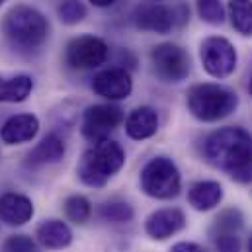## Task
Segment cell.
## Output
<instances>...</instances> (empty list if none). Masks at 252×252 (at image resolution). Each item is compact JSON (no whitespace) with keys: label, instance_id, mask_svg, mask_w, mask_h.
<instances>
[{"label":"cell","instance_id":"cell-25","mask_svg":"<svg viewBox=\"0 0 252 252\" xmlns=\"http://www.w3.org/2000/svg\"><path fill=\"white\" fill-rule=\"evenodd\" d=\"M86 6L80 2V0H64L59 4L57 8V16L63 24H68V26H74L78 22H82L86 18Z\"/></svg>","mask_w":252,"mask_h":252},{"label":"cell","instance_id":"cell-7","mask_svg":"<svg viewBox=\"0 0 252 252\" xmlns=\"http://www.w3.org/2000/svg\"><path fill=\"white\" fill-rule=\"evenodd\" d=\"M199 57L205 72L215 78H227L237 68V51L225 37H207L199 47Z\"/></svg>","mask_w":252,"mask_h":252},{"label":"cell","instance_id":"cell-24","mask_svg":"<svg viewBox=\"0 0 252 252\" xmlns=\"http://www.w3.org/2000/svg\"><path fill=\"white\" fill-rule=\"evenodd\" d=\"M197 14L211 26H219L225 22V8L221 0H197Z\"/></svg>","mask_w":252,"mask_h":252},{"label":"cell","instance_id":"cell-20","mask_svg":"<svg viewBox=\"0 0 252 252\" xmlns=\"http://www.w3.org/2000/svg\"><path fill=\"white\" fill-rule=\"evenodd\" d=\"M229 18L241 35H252V0H229Z\"/></svg>","mask_w":252,"mask_h":252},{"label":"cell","instance_id":"cell-33","mask_svg":"<svg viewBox=\"0 0 252 252\" xmlns=\"http://www.w3.org/2000/svg\"><path fill=\"white\" fill-rule=\"evenodd\" d=\"M151 2H160V0H151Z\"/></svg>","mask_w":252,"mask_h":252},{"label":"cell","instance_id":"cell-28","mask_svg":"<svg viewBox=\"0 0 252 252\" xmlns=\"http://www.w3.org/2000/svg\"><path fill=\"white\" fill-rule=\"evenodd\" d=\"M170 252H203V249L195 243H176Z\"/></svg>","mask_w":252,"mask_h":252},{"label":"cell","instance_id":"cell-14","mask_svg":"<svg viewBox=\"0 0 252 252\" xmlns=\"http://www.w3.org/2000/svg\"><path fill=\"white\" fill-rule=\"evenodd\" d=\"M39 131V120L33 114H16L4 122L0 139L6 145H22L35 139Z\"/></svg>","mask_w":252,"mask_h":252},{"label":"cell","instance_id":"cell-32","mask_svg":"<svg viewBox=\"0 0 252 252\" xmlns=\"http://www.w3.org/2000/svg\"><path fill=\"white\" fill-rule=\"evenodd\" d=\"M4 2H6V0H0V6H2V4H4Z\"/></svg>","mask_w":252,"mask_h":252},{"label":"cell","instance_id":"cell-16","mask_svg":"<svg viewBox=\"0 0 252 252\" xmlns=\"http://www.w3.org/2000/svg\"><path fill=\"white\" fill-rule=\"evenodd\" d=\"M157 129H158V116L149 106H141V108L133 110L126 120L127 135L135 141H143V139L153 137L157 133Z\"/></svg>","mask_w":252,"mask_h":252},{"label":"cell","instance_id":"cell-6","mask_svg":"<svg viewBox=\"0 0 252 252\" xmlns=\"http://www.w3.org/2000/svg\"><path fill=\"white\" fill-rule=\"evenodd\" d=\"M124 122V110L114 104H96L84 110L82 116V137L90 143L110 139V133Z\"/></svg>","mask_w":252,"mask_h":252},{"label":"cell","instance_id":"cell-18","mask_svg":"<svg viewBox=\"0 0 252 252\" xmlns=\"http://www.w3.org/2000/svg\"><path fill=\"white\" fill-rule=\"evenodd\" d=\"M223 199V186L213 180H201L195 182L188 191L189 205L197 211H209L217 207Z\"/></svg>","mask_w":252,"mask_h":252},{"label":"cell","instance_id":"cell-2","mask_svg":"<svg viewBox=\"0 0 252 252\" xmlns=\"http://www.w3.org/2000/svg\"><path fill=\"white\" fill-rule=\"evenodd\" d=\"M2 32L14 51L32 55L43 47L49 37L47 18L32 6H14L2 20Z\"/></svg>","mask_w":252,"mask_h":252},{"label":"cell","instance_id":"cell-11","mask_svg":"<svg viewBox=\"0 0 252 252\" xmlns=\"http://www.w3.org/2000/svg\"><path fill=\"white\" fill-rule=\"evenodd\" d=\"M92 90L106 100H126L133 90V80L127 68L114 66L98 72L92 78Z\"/></svg>","mask_w":252,"mask_h":252},{"label":"cell","instance_id":"cell-1","mask_svg":"<svg viewBox=\"0 0 252 252\" xmlns=\"http://www.w3.org/2000/svg\"><path fill=\"white\" fill-rule=\"evenodd\" d=\"M205 158L237 182H252V137L241 127H223L205 139Z\"/></svg>","mask_w":252,"mask_h":252},{"label":"cell","instance_id":"cell-19","mask_svg":"<svg viewBox=\"0 0 252 252\" xmlns=\"http://www.w3.org/2000/svg\"><path fill=\"white\" fill-rule=\"evenodd\" d=\"M33 90V80L28 74H18V76H0V102H10V104H20L28 100V96Z\"/></svg>","mask_w":252,"mask_h":252},{"label":"cell","instance_id":"cell-5","mask_svg":"<svg viewBox=\"0 0 252 252\" xmlns=\"http://www.w3.org/2000/svg\"><path fill=\"white\" fill-rule=\"evenodd\" d=\"M141 189L155 199H172L178 195L182 178L178 166L168 157H155L151 158L139 176Z\"/></svg>","mask_w":252,"mask_h":252},{"label":"cell","instance_id":"cell-10","mask_svg":"<svg viewBox=\"0 0 252 252\" xmlns=\"http://www.w3.org/2000/svg\"><path fill=\"white\" fill-rule=\"evenodd\" d=\"M133 24L139 30L155 32V33H168L176 28L174 8L158 4V2H143L133 10Z\"/></svg>","mask_w":252,"mask_h":252},{"label":"cell","instance_id":"cell-21","mask_svg":"<svg viewBox=\"0 0 252 252\" xmlns=\"http://www.w3.org/2000/svg\"><path fill=\"white\" fill-rule=\"evenodd\" d=\"M98 215L108 223H127L133 219V207L127 201L112 199V201H106L100 205Z\"/></svg>","mask_w":252,"mask_h":252},{"label":"cell","instance_id":"cell-8","mask_svg":"<svg viewBox=\"0 0 252 252\" xmlns=\"http://www.w3.org/2000/svg\"><path fill=\"white\" fill-rule=\"evenodd\" d=\"M151 61L162 82H182L189 74L188 53L174 43H160L153 47Z\"/></svg>","mask_w":252,"mask_h":252},{"label":"cell","instance_id":"cell-22","mask_svg":"<svg viewBox=\"0 0 252 252\" xmlns=\"http://www.w3.org/2000/svg\"><path fill=\"white\" fill-rule=\"evenodd\" d=\"M64 215L76 225H84L92 215V205L84 195H70L64 201Z\"/></svg>","mask_w":252,"mask_h":252},{"label":"cell","instance_id":"cell-26","mask_svg":"<svg viewBox=\"0 0 252 252\" xmlns=\"http://www.w3.org/2000/svg\"><path fill=\"white\" fill-rule=\"evenodd\" d=\"M2 252H37V245L28 235H12L4 241Z\"/></svg>","mask_w":252,"mask_h":252},{"label":"cell","instance_id":"cell-30","mask_svg":"<svg viewBox=\"0 0 252 252\" xmlns=\"http://www.w3.org/2000/svg\"><path fill=\"white\" fill-rule=\"evenodd\" d=\"M249 92H251V96H252V76H251V82H249Z\"/></svg>","mask_w":252,"mask_h":252},{"label":"cell","instance_id":"cell-27","mask_svg":"<svg viewBox=\"0 0 252 252\" xmlns=\"http://www.w3.org/2000/svg\"><path fill=\"white\" fill-rule=\"evenodd\" d=\"M215 247L217 252H239L241 241L237 235H215Z\"/></svg>","mask_w":252,"mask_h":252},{"label":"cell","instance_id":"cell-4","mask_svg":"<svg viewBox=\"0 0 252 252\" xmlns=\"http://www.w3.org/2000/svg\"><path fill=\"white\" fill-rule=\"evenodd\" d=\"M188 110L199 122H219L231 116L239 106V96L221 84L203 82L188 90Z\"/></svg>","mask_w":252,"mask_h":252},{"label":"cell","instance_id":"cell-29","mask_svg":"<svg viewBox=\"0 0 252 252\" xmlns=\"http://www.w3.org/2000/svg\"><path fill=\"white\" fill-rule=\"evenodd\" d=\"M118 0H90V4H94V6H98V8H108V6H112V4H116Z\"/></svg>","mask_w":252,"mask_h":252},{"label":"cell","instance_id":"cell-17","mask_svg":"<svg viewBox=\"0 0 252 252\" xmlns=\"http://www.w3.org/2000/svg\"><path fill=\"white\" fill-rule=\"evenodd\" d=\"M37 241L51 251L66 249L72 243V231L64 221L47 219L37 227Z\"/></svg>","mask_w":252,"mask_h":252},{"label":"cell","instance_id":"cell-12","mask_svg":"<svg viewBox=\"0 0 252 252\" xmlns=\"http://www.w3.org/2000/svg\"><path fill=\"white\" fill-rule=\"evenodd\" d=\"M186 223L184 213L178 207H164L153 211L145 221V231L155 241H166L176 235Z\"/></svg>","mask_w":252,"mask_h":252},{"label":"cell","instance_id":"cell-3","mask_svg":"<svg viewBox=\"0 0 252 252\" xmlns=\"http://www.w3.org/2000/svg\"><path fill=\"white\" fill-rule=\"evenodd\" d=\"M126 162V153L120 143L116 141H100L90 147L78 164V178L92 188H102L106 182L122 170Z\"/></svg>","mask_w":252,"mask_h":252},{"label":"cell","instance_id":"cell-23","mask_svg":"<svg viewBox=\"0 0 252 252\" xmlns=\"http://www.w3.org/2000/svg\"><path fill=\"white\" fill-rule=\"evenodd\" d=\"M241 227H243V213L231 207L217 215L213 225V235H237Z\"/></svg>","mask_w":252,"mask_h":252},{"label":"cell","instance_id":"cell-9","mask_svg":"<svg viewBox=\"0 0 252 252\" xmlns=\"http://www.w3.org/2000/svg\"><path fill=\"white\" fill-rule=\"evenodd\" d=\"M110 55V47L104 39L94 37V35H80L74 37L64 51V61L72 68H96L106 63Z\"/></svg>","mask_w":252,"mask_h":252},{"label":"cell","instance_id":"cell-13","mask_svg":"<svg viewBox=\"0 0 252 252\" xmlns=\"http://www.w3.org/2000/svg\"><path fill=\"white\" fill-rule=\"evenodd\" d=\"M35 209L33 201L28 195L22 193H4L0 195V221L10 227H22L28 221H32Z\"/></svg>","mask_w":252,"mask_h":252},{"label":"cell","instance_id":"cell-31","mask_svg":"<svg viewBox=\"0 0 252 252\" xmlns=\"http://www.w3.org/2000/svg\"><path fill=\"white\" fill-rule=\"evenodd\" d=\"M249 252H252V237H251V241H249Z\"/></svg>","mask_w":252,"mask_h":252},{"label":"cell","instance_id":"cell-15","mask_svg":"<svg viewBox=\"0 0 252 252\" xmlns=\"http://www.w3.org/2000/svg\"><path fill=\"white\" fill-rule=\"evenodd\" d=\"M64 143L63 139L55 133L45 135L30 153H28V164L30 166H45L55 164L64 157Z\"/></svg>","mask_w":252,"mask_h":252}]
</instances>
